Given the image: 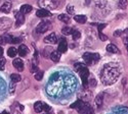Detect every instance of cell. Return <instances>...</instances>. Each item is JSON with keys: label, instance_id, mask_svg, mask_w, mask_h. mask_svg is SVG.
<instances>
[{"label": "cell", "instance_id": "cell-14", "mask_svg": "<svg viewBox=\"0 0 128 114\" xmlns=\"http://www.w3.org/2000/svg\"><path fill=\"white\" fill-rule=\"evenodd\" d=\"M86 104L84 101H82V100H77L75 103H73V104L71 105V108H73V109H76L77 111H79V110H81L83 107H84V105Z\"/></svg>", "mask_w": 128, "mask_h": 114}, {"label": "cell", "instance_id": "cell-17", "mask_svg": "<svg viewBox=\"0 0 128 114\" xmlns=\"http://www.w3.org/2000/svg\"><path fill=\"white\" fill-rule=\"evenodd\" d=\"M36 15H37L38 17L44 18V17L50 16V15H51V12L49 11V10H46V9H39L38 11L36 12Z\"/></svg>", "mask_w": 128, "mask_h": 114}, {"label": "cell", "instance_id": "cell-5", "mask_svg": "<svg viewBox=\"0 0 128 114\" xmlns=\"http://www.w3.org/2000/svg\"><path fill=\"white\" fill-rule=\"evenodd\" d=\"M78 74L80 75V77H81V79H82V82H83V87L84 88H87L88 87V77H89V70H88V68L85 66L84 68H82Z\"/></svg>", "mask_w": 128, "mask_h": 114}, {"label": "cell", "instance_id": "cell-24", "mask_svg": "<svg viewBox=\"0 0 128 114\" xmlns=\"http://www.w3.org/2000/svg\"><path fill=\"white\" fill-rule=\"evenodd\" d=\"M74 19L76 20L77 23L79 24H84V23H86V16L83 15V14H79V15H75L74 16Z\"/></svg>", "mask_w": 128, "mask_h": 114}, {"label": "cell", "instance_id": "cell-21", "mask_svg": "<svg viewBox=\"0 0 128 114\" xmlns=\"http://www.w3.org/2000/svg\"><path fill=\"white\" fill-rule=\"evenodd\" d=\"M43 106H44V103H42L40 101H37L35 104H34V110H35V112L41 113L42 111H43Z\"/></svg>", "mask_w": 128, "mask_h": 114}, {"label": "cell", "instance_id": "cell-18", "mask_svg": "<svg viewBox=\"0 0 128 114\" xmlns=\"http://www.w3.org/2000/svg\"><path fill=\"white\" fill-rule=\"evenodd\" d=\"M18 53L20 54V56H22V57H25L28 53H29V49H28V47L26 46V45H20V47H18Z\"/></svg>", "mask_w": 128, "mask_h": 114}, {"label": "cell", "instance_id": "cell-29", "mask_svg": "<svg viewBox=\"0 0 128 114\" xmlns=\"http://www.w3.org/2000/svg\"><path fill=\"white\" fill-rule=\"evenodd\" d=\"M10 79H12V81H14V82H18V81L20 80V76L18 75V74H12L10 75Z\"/></svg>", "mask_w": 128, "mask_h": 114}, {"label": "cell", "instance_id": "cell-23", "mask_svg": "<svg viewBox=\"0 0 128 114\" xmlns=\"http://www.w3.org/2000/svg\"><path fill=\"white\" fill-rule=\"evenodd\" d=\"M104 93H100V94L96 96V98H95V104H96L98 107H102V102H104Z\"/></svg>", "mask_w": 128, "mask_h": 114}, {"label": "cell", "instance_id": "cell-42", "mask_svg": "<svg viewBox=\"0 0 128 114\" xmlns=\"http://www.w3.org/2000/svg\"><path fill=\"white\" fill-rule=\"evenodd\" d=\"M106 27V24H100V25H98V32H102V30H104Z\"/></svg>", "mask_w": 128, "mask_h": 114}, {"label": "cell", "instance_id": "cell-32", "mask_svg": "<svg viewBox=\"0 0 128 114\" xmlns=\"http://www.w3.org/2000/svg\"><path fill=\"white\" fill-rule=\"evenodd\" d=\"M43 75H44L43 71H38V72H36L35 79H36V80H41L42 78H43Z\"/></svg>", "mask_w": 128, "mask_h": 114}, {"label": "cell", "instance_id": "cell-1", "mask_svg": "<svg viewBox=\"0 0 128 114\" xmlns=\"http://www.w3.org/2000/svg\"><path fill=\"white\" fill-rule=\"evenodd\" d=\"M65 86L68 87L70 90H73V87H76V79L74 78L73 80L69 82H65L62 78L58 74H54L50 80H48V84L46 86V92L49 96H60L62 94H65Z\"/></svg>", "mask_w": 128, "mask_h": 114}, {"label": "cell", "instance_id": "cell-10", "mask_svg": "<svg viewBox=\"0 0 128 114\" xmlns=\"http://www.w3.org/2000/svg\"><path fill=\"white\" fill-rule=\"evenodd\" d=\"M44 42L48 43V44H56L58 43V37H56V33H51V34H49V36L45 37Z\"/></svg>", "mask_w": 128, "mask_h": 114}, {"label": "cell", "instance_id": "cell-39", "mask_svg": "<svg viewBox=\"0 0 128 114\" xmlns=\"http://www.w3.org/2000/svg\"><path fill=\"white\" fill-rule=\"evenodd\" d=\"M88 82H89L88 85H89V86H91V87H95V86H96V80H95L93 77H91V78H90V80H89Z\"/></svg>", "mask_w": 128, "mask_h": 114}, {"label": "cell", "instance_id": "cell-12", "mask_svg": "<svg viewBox=\"0 0 128 114\" xmlns=\"http://www.w3.org/2000/svg\"><path fill=\"white\" fill-rule=\"evenodd\" d=\"M12 2L5 1V2L1 5V7H0V11L4 12V13H8V12H10V10H12Z\"/></svg>", "mask_w": 128, "mask_h": 114}, {"label": "cell", "instance_id": "cell-19", "mask_svg": "<svg viewBox=\"0 0 128 114\" xmlns=\"http://www.w3.org/2000/svg\"><path fill=\"white\" fill-rule=\"evenodd\" d=\"M106 51L110 53H116V54H120V50L119 48L117 47L116 45L114 44H109V45H106Z\"/></svg>", "mask_w": 128, "mask_h": 114}, {"label": "cell", "instance_id": "cell-36", "mask_svg": "<svg viewBox=\"0 0 128 114\" xmlns=\"http://www.w3.org/2000/svg\"><path fill=\"white\" fill-rule=\"evenodd\" d=\"M96 6L98 7H102V6H104L106 5V1L104 0H96Z\"/></svg>", "mask_w": 128, "mask_h": 114}, {"label": "cell", "instance_id": "cell-9", "mask_svg": "<svg viewBox=\"0 0 128 114\" xmlns=\"http://www.w3.org/2000/svg\"><path fill=\"white\" fill-rule=\"evenodd\" d=\"M14 16H16V27H20V26H22L25 23V16L20 11H16L14 12Z\"/></svg>", "mask_w": 128, "mask_h": 114}, {"label": "cell", "instance_id": "cell-8", "mask_svg": "<svg viewBox=\"0 0 128 114\" xmlns=\"http://www.w3.org/2000/svg\"><path fill=\"white\" fill-rule=\"evenodd\" d=\"M68 49V43H67V40L62 38L58 42V51L60 53H65Z\"/></svg>", "mask_w": 128, "mask_h": 114}, {"label": "cell", "instance_id": "cell-45", "mask_svg": "<svg viewBox=\"0 0 128 114\" xmlns=\"http://www.w3.org/2000/svg\"><path fill=\"white\" fill-rule=\"evenodd\" d=\"M2 55H3V49L2 47H0V57H2Z\"/></svg>", "mask_w": 128, "mask_h": 114}, {"label": "cell", "instance_id": "cell-46", "mask_svg": "<svg viewBox=\"0 0 128 114\" xmlns=\"http://www.w3.org/2000/svg\"><path fill=\"white\" fill-rule=\"evenodd\" d=\"M125 45H126V48H127V52H128V39L125 40Z\"/></svg>", "mask_w": 128, "mask_h": 114}, {"label": "cell", "instance_id": "cell-31", "mask_svg": "<svg viewBox=\"0 0 128 114\" xmlns=\"http://www.w3.org/2000/svg\"><path fill=\"white\" fill-rule=\"evenodd\" d=\"M14 91H16V82L12 80L10 81V84H9V93L12 95L14 93Z\"/></svg>", "mask_w": 128, "mask_h": 114}, {"label": "cell", "instance_id": "cell-15", "mask_svg": "<svg viewBox=\"0 0 128 114\" xmlns=\"http://www.w3.org/2000/svg\"><path fill=\"white\" fill-rule=\"evenodd\" d=\"M80 114H94V111H93V109L91 108V106H89L87 103L84 105V107L81 109V110H79L78 111Z\"/></svg>", "mask_w": 128, "mask_h": 114}, {"label": "cell", "instance_id": "cell-47", "mask_svg": "<svg viewBox=\"0 0 128 114\" xmlns=\"http://www.w3.org/2000/svg\"><path fill=\"white\" fill-rule=\"evenodd\" d=\"M113 114H128L127 112H118V113H113Z\"/></svg>", "mask_w": 128, "mask_h": 114}, {"label": "cell", "instance_id": "cell-25", "mask_svg": "<svg viewBox=\"0 0 128 114\" xmlns=\"http://www.w3.org/2000/svg\"><path fill=\"white\" fill-rule=\"evenodd\" d=\"M16 53H18V50L14 48V47H10L8 50H7V55L9 57H16Z\"/></svg>", "mask_w": 128, "mask_h": 114}, {"label": "cell", "instance_id": "cell-11", "mask_svg": "<svg viewBox=\"0 0 128 114\" xmlns=\"http://www.w3.org/2000/svg\"><path fill=\"white\" fill-rule=\"evenodd\" d=\"M12 65L14 68H16L18 71H23L24 70V62L20 58H16L12 61Z\"/></svg>", "mask_w": 128, "mask_h": 114}, {"label": "cell", "instance_id": "cell-48", "mask_svg": "<svg viewBox=\"0 0 128 114\" xmlns=\"http://www.w3.org/2000/svg\"><path fill=\"white\" fill-rule=\"evenodd\" d=\"M12 114H20V112H18V111H16V110H14V113H12Z\"/></svg>", "mask_w": 128, "mask_h": 114}, {"label": "cell", "instance_id": "cell-22", "mask_svg": "<svg viewBox=\"0 0 128 114\" xmlns=\"http://www.w3.org/2000/svg\"><path fill=\"white\" fill-rule=\"evenodd\" d=\"M32 9H33V8H32L31 5H29V4H24V5L20 6V11L22 12L23 14H27V13L31 12Z\"/></svg>", "mask_w": 128, "mask_h": 114}, {"label": "cell", "instance_id": "cell-43", "mask_svg": "<svg viewBox=\"0 0 128 114\" xmlns=\"http://www.w3.org/2000/svg\"><path fill=\"white\" fill-rule=\"evenodd\" d=\"M12 43H14V44H18V43H20V38H12Z\"/></svg>", "mask_w": 128, "mask_h": 114}, {"label": "cell", "instance_id": "cell-30", "mask_svg": "<svg viewBox=\"0 0 128 114\" xmlns=\"http://www.w3.org/2000/svg\"><path fill=\"white\" fill-rule=\"evenodd\" d=\"M128 5V1L127 0H119V7L121 9H125Z\"/></svg>", "mask_w": 128, "mask_h": 114}, {"label": "cell", "instance_id": "cell-44", "mask_svg": "<svg viewBox=\"0 0 128 114\" xmlns=\"http://www.w3.org/2000/svg\"><path fill=\"white\" fill-rule=\"evenodd\" d=\"M43 110H45L46 112H49V111L51 110V107H50L49 105H47V104H44V106H43Z\"/></svg>", "mask_w": 128, "mask_h": 114}, {"label": "cell", "instance_id": "cell-41", "mask_svg": "<svg viewBox=\"0 0 128 114\" xmlns=\"http://www.w3.org/2000/svg\"><path fill=\"white\" fill-rule=\"evenodd\" d=\"M122 34H123V31H121V30L115 31V32H114V37H120Z\"/></svg>", "mask_w": 128, "mask_h": 114}, {"label": "cell", "instance_id": "cell-35", "mask_svg": "<svg viewBox=\"0 0 128 114\" xmlns=\"http://www.w3.org/2000/svg\"><path fill=\"white\" fill-rule=\"evenodd\" d=\"M5 63H6V60L4 58H0V70H3L5 68Z\"/></svg>", "mask_w": 128, "mask_h": 114}, {"label": "cell", "instance_id": "cell-33", "mask_svg": "<svg viewBox=\"0 0 128 114\" xmlns=\"http://www.w3.org/2000/svg\"><path fill=\"white\" fill-rule=\"evenodd\" d=\"M80 37H81L80 32H78V31H74L73 34H72V38H73V40H78Z\"/></svg>", "mask_w": 128, "mask_h": 114}, {"label": "cell", "instance_id": "cell-27", "mask_svg": "<svg viewBox=\"0 0 128 114\" xmlns=\"http://www.w3.org/2000/svg\"><path fill=\"white\" fill-rule=\"evenodd\" d=\"M58 19L60 20V22L65 23V24H67V23L70 22V17H69L68 14H60L58 15Z\"/></svg>", "mask_w": 128, "mask_h": 114}, {"label": "cell", "instance_id": "cell-16", "mask_svg": "<svg viewBox=\"0 0 128 114\" xmlns=\"http://www.w3.org/2000/svg\"><path fill=\"white\" fill-rule=\"evenodd\" d=\"M91 96H92V93H91L90 91L84 90V91H82L80 94H79V99L82 100V101H83V99H85V100H89V99L91 98Z\"/></svg>", "mask_w": 128, "mask_h": 114}, {"label": "cell", "instance_id": "cell-13", "mask_svg": "<svg viewBox=\"0 0 128 114\" xmlns=\"http://www.w3.org/2000/svg\"><path fill=\"white\" fill-rule=\"evenodd\" d=\"M12 37L9 34H4L2 36H0V44L5 45L7 43H12Z\"/></svg>", "mask_w": 128, "mask_h": 114}, {"label": "cell", "instance_id": "cell-50", "mask_svg": "<svg viewBox=\"0 0 128 114\" xmlns=\"http://www.w3.org/2000/svg\"><path fill=\"white\" fill-rule=\"evenodd\" d=\"M45 114H50V113H49V112H46V113H45Z\"/></svg>", "mask_w": 128, "mask_h": 114}, {"label": "cell", "instance_id": "cell-37", "mask_svg": "<svg viewBox=\"0 0 128 114\" xmlns=\"http://www.w3.org/2000/svg\"><path fill=\"white\" fill-rule=\"evenodd\" d=\"M98 37H100V39L102 41H106L108 40V36H106L102 32H98Z\"/></svg>", "mask_w": 128, "mask_h": 114}, {"label": "cell", "instance_id": "cell-20", "mask_svg": "<svg viewBox=\"0 0 128 114\" xmlns=\"http://www.w3.org/2000/svg\"><path fill=\"white\" fill-rule=\"evenodd\" d=\"M60 52L58 51H52V53L50 55V59L53 61V62H58L60 59Z\"/></svg>", "mask_w": 128, "mask_h": 114}, {"label": "cell", "instance_id": "cell-4", "mask_svg": "<svg viewBox=\"0 0 128 114\" xmlns=\"http://www.w3.org/2000/svg\"><path fill=\"white\" fill-rule=\"evenodd\" d=\"M38 5L43 9H56L58 6V0H39Z\"/></svg>", "mask_w": 128, "mask_h": 114}, {"label": "cell", "instance_id": "cell-26", "mask_svg": "<svg viewBox=\"0 0 128 114\" xmlns=\"http://www.w3.org/2000/svg\"><path fill=\"white\" fill-rule=\"evenodd\" d=\"M73 32H74L73 29H71V28H69V27H65V28H62V35H66V36H68V35H72Z\"/></svg>", "mask_w": 128, "mask_h": 114}, {"label": "cell", "instance_id": "cell-40", "mask_svg": "<svg viewBox=\"0 0 128 114\" xmlns=\"http://www.w3.org/2000/svg\"><path fill=\"white\" fill-rule=\"evenodd\" d=\"M37 70H38V66L36 64H32V66L30 68V71L31 72H37Z\"/></svg>", "mask_w": 128, "mask_h": 114}, {"label": "cell", "instance_id": "cell-2", "mask_svg": "<svg viewBox=\"0 0 128 114\" xmlns=\"http://www.w3.org/2000/svg\"><path fill=\"white\" fill-rule=\"evenodd\" d=\"M121 74L120 67L117 63H108L104 66L100 72V80L104 86H112L118 80Z\"/></svg>", "mask_w": 128, "mask_h": 114}, {"label": "cell", "instance_id": "cell-38", "mask_svg": "<svg viewBox=\"0 0 128 114\" xmlns=\"http://www.w3.org/2000/svg\"><path fill=\"white\" fill-rule=\"evenodd\" d=\"M67 11H68L69 14H74V12H75V9H74V7H73L72 5H68Z\"/></svg>", "mask_w": 128, "mask_h": 114}, {"label": "cell", "instance_id": "cell-3", "mask_svg": "<svg viewBox=\"0 0 128 114\" xmlns=\"http://www.w3.org/2000/svg\"><path fill=\"white\" fill-rule=\"evenodd\" d=\"M83 59L85 61V63L87 65H91V64H94L96 63L98 61H100V56L98 53H89V52H86L83 54Z\"/></svg>", "mask_w": 128, "mask_h": 114}, {"label": "cell", "instance_id": "cell-7", "mask_svg": "<svg viewBox=\"0 0 128 114\" xmlns=\"http://www.w3.org/2000/svg\"><path fill=\"white\" fill-rule=\"evenodd\" d=\"M12 25V19L6 17H0V30H6Z\"/></svg>", "mask_w": 128, "mask_h": 114}, {"label": "cell", "instance_id": "cell-6", "mask_svg": "<svg viewBox=\"0 0 128 114\" xmlns=\"http://www.w3.org/2000/svg\"><path fill=\"white\" fill-rule=\"evenodd\" d=\"M51 28H52V26H51L50 22H42L37 26L36 31H37V33H39V34H43V33L47 32V31H49Z\"/></svg>", "mask_w": 128, "mask_h": 114}, {"label": "cell", "instance_id": "cell-49", "mask_svg": "<svg viewBox=\"0 0 128 114\" xmlns=\"http://www.w3.org/2000/svg\"><path fill=\"white\" fill-rule=\"evenodd\" d=\"M1 114H9V113H8V112H7V111H3V112H2V113H1Z\"/></svg>", "mask_w": 128, "mask_h": 114}, {"label": "cell", "instance_id": "cell-28", "mask_svg": "<svg viewBox=\"0 0 128 114\" xmlns=\"http://www.w3.org/2000/svg\"><path fill=\"white\" fill-rule=\"evenodd\" d=\"M52 50L53 49L51 47H45L44 50H43V56L44 57H49L51 55V53H52Z\"/></svg>", "mask_w": 128, "mask_h": 114}, {"label": "cell", "instance_id": "cell-34", "mask_svg": "<svg viewBox=\"0 0 128 114\" xmlns=\"http://www.w3.org/2000/svg\"><path fill=\"white\" fill-rule=\"evenodd\" d=\"M85 67V65L84 64H82V63H76L75 65H74V68H75V70L77 71V72H79L82 68H84Z\"/></svg>", "mask_w": 128, "mask_h": 114}]
</instances>
